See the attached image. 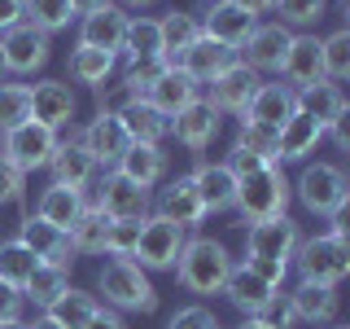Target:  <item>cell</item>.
<instances>
[{
  "label": "cell",
  "instance_id": "obj_1",
  "mask_svg": "<svg viewBox=\"0 0 350 329\" xmlns=\"http://www.w3.org/2000/svg\"><path fill=\"white\" fill-rule=\"evenodd\" d=\"M298 241H302V228L293 224L289 215L250 224V233H245V263L258 272V277H267L280 290L284 277H289V263H293Z\"/></svg>",
  "mask_w": 350,
  "mask_h": 329
},
{
  "label": "cell",
  "instance_id": "obj_2",
  "mask_svg": "<svg viewBox=\"0 0 350 329\" xmlns=\"http://www.w3.org/2000/svg\"><path fill=\"white\" fill-rule=\"evenodd\" d=\"M228 272H232V255H228V246L215 241V237H189L184 250H180V259H175V277H180V285L189 294H202V299L224 294Z\"/></svg>",
  "mask_w": 350,
  "mask_h": 329
},
{
  "label": "cell",
  "instance_id": "obj_3",
  "mask_svg": "<svg viewBox=\"0 0 350 329\" xmlns=\"http://www.w3.org/2000/svg\"><path fill=\"white\" fill-rule=\"evenodd\" d=\"M289 180L276 171V162L271 167H262V171H250V175H241L237 180V202H232V211L245 219V224H262V219H280L284 211H289Z\"/></svg>",
  "mask_w": 350,
  "mask_h": 329
},
{
  "label": "cell",
  "instance_id": "obj_4",
  "mask_svg": "<svg viewBox=\"0 0 350 329\" xmlns=\"http://www.w3.org/2000/svg\"><path fill=\"white\" fill-rule=\"evenodd\" d=\"M96 290L114 312H158V290L149 285V272L131 259H109L96 277Z\"/></svg>",
  "mask_w": 350,
  "mask_h": 329
},
{
  "label": "cell",
  "instance_id": "obj_5",
  "mask_svg": "<svg viewBox=\"0 0 350 329\" xmlns=\"http://www.w3.org/2000/svg\"><path fill=\"white\" fill-rule=\"evenodd\" d=\"M289 268H298V277L311 281V285H342L346 272H350V246L342 237H333V233L302 237Z\"/></svg>",
  "mask_w": 350,
  "mask_h": 329
},
{
  "label": "cell",
  "instance_id": "obj_6",
  "mask_svg": "<svg viewBox=\"0 0 350 329\" xmlns=\"http://www.w3.org/2000/svg\"><path fill=\"white\" fill-rule=\"evenodd\" d=\"M289 189L298 193V202L311 215H342L346 197H350V180H346L342 167H333V162H306L298 184H289Z\"/></svg>",
  "mask_w": 350,
  "mask_h": 329
},
{
  "label": "cell",
  "instance_id": "obj_7",
  "mask_svg": "<svg viewBox=\"0 0 350 329\" xmlns=\"http://www.w3.org/2000/svg\"><path fill=\"white\" fill-rule=\"evenodd\" d=\"M184 241H189V228L171 224V219L162 215H145L140 219V241H136V255H131V263L145 272H171L175 259H180Z\"/></svg>",
  "mask_w": 350,
  "mask_h": 329
},
{
  "label": "cell",
  "instance_id": "obj_8",
  "mask_svg": "<svg viewBox=\"0 0 350 329\" xmlns=\"http://www.w3.org/2000/svg\"><path fill=\"white\" fill-rule=\"evenodd\" d=\"M53 149H57V132L44 127V123H36V119H27V123L0 132V158H5L9 167H18L22 175L49 167Z\"/></svg>",
  "mask_w": 350,
  "mask_h": 329
},
{
  "label": "cell",
  "instance_id": "obj_9",
  "mask_svg": "<svg viewBox=\"0 0 350 329\" xmlns=\"http://www.w3.org/2000/svg\"><path fill=\"white\" fill-rule=\"evenodd\" d=\"M92 202L105 211V219H145V215H153V193L145 184L127 180L123 171H105V180H101V189H96Z\"/></svg>",
  "mask_w": 350,
  "mask_h": 329
},
{
  "label": "cell",
  "instance_id": "obj_10",
  "mask_svg": "<svg viewBox=\"0 0 350 329\" xmlns=\"http://www.w3.org/2000/svg\"><path fill=\"white\" fill-rule=\"evenodd\" d=\"M289 40H293V31L280 27V22H254V31H250L245 44L237 49V62H245L254 75H262V71L280 75V62H284Z\"/></svg>",
  "mask_w": 350,
  "mask_h": 329
},
{
  "label": "cell",
  "instance_id": "obj_11",
  "mask_svg": "<svg viewBox=\"0 0 350 329\" xmlns=\"http://www.w3.org/2000/svg\"><path fill=\"white\" fill-rule=\"evenodd\" d=\"M79 145L96 158V167H105V171H114L118 167V158L127 154V127H123V119L114 114V110H96V119L83 127V136H79Z\"/></svg>",
  "mask_w": 350,
  "mask_h": 329
},
{
  "label": "cell",
  "instance_id": "obj_12",
  "mask_svg": "<svg viewBox=\"0 0 350 329\" xmlns=\"http://www.w3.org/2000/svg\"><path fill=\"white\" fill-rule=\"evenodd\" d=\"M49 36L44 31H36L31 22H22V27L14 31H5L0 36V53H5V71H14V75H36L44 62H49Z\"/></svg>",
  "mask_w": 350,
  "mask_h": 329
},
{
  "label": "cell",
  "instance_id": "obj_13",
  "mask_svg": "<svg viewBox=\"0 0 350 329\" xmlns=\"http://www.w3.org/2000/svg\"><path fill=\"white\" fill-rule=\"evenodd\" d=\"M127 9L123 5H101V9H92V14H83L79 18V44L83 49H101V53H114L118 58V49H123V36H127Z\"/></svg>",
  "mask_w": 350,
  "mask_h": 329
},
{
  "label": "cell",
  "instance_id": "obj_14",
  "mask_svg": "<svg viewBox=\"0 0 350 329\" xmlns=\"http://www.w3.org/2000/svg\"><path fill=\"white\" fill-rule=\"evenodd\" d=\"M258 84L262 80L250 71L245 62H232L224 75H215V80H211V97H206V101H211L219 114H237L241 119V114H245V106H250V97L258 93Z\"/></svg>",
  "mask_w": 350,
  "mask_h": 329
},
{
  "label": "cell",
  "instance_id": "obj_15",
  "mask_svg": "<svg viewBox=\"0 0 350 329\" xmlns=\"http://www.w3.org/2000/svg\"><path fill=\"white\" fill-rule=\"evenodd\" d=\"M153 215L171 219L180 228H197L206 219V206H202V193H197L193 175H175V180L153 197Z\"/></svg>",
  "mask_w": 350,
  "mask_h": 329
},
{
  "label": "cell",
  "instance_id": "obj_16",
  "mask_svg": "<svg viewBox=\"0 0 350 329\" xmlns=\"http://www.w3.org/2000/svg\"><path fill=\"white\" fill-rule=\"evenodd\" d=\"M202 22V36L206 40H215V44H224V49H241L245 44V36L254 31V14H245L241 5H232V0H215L211 9H206V18H197Z\"/></svg>",
  "mask_w": 350,
  "mask_h": 329
},
{
  "label": "cell",
  "instance_id": "obj_17",
  "mask_svg": "<svg viewBox=\"0 0 350 329\" xmlns=\"http://www.w3.org/2000/svg\"><path fill=\"white\" fill-rule=\"evenodd\" d=\"M232 62H237V53H232V49H224V44H215V40H206V36H197L189 49L180 53V58H171L175 71H184L197 88L211 84L215 75H224Z\"/></svg>",
  "mask_w": 350,
  "mask_h": 329
},
{
  "label": "cell",
  "instance_id": "obj_18",
  "mask_svg": "<svg viewBox=\"0 0 350 329\" xmlns=\"http://www.w3.org/2000/svg\"><path fill=\"white\" fill-rule=\"evenodd\" d=\"M280 80H284V88H293V93H302V88H311V84L324 80L320 36H293V40H289L284 62H280Z\"/></svg>",
  "mask_w": 350,
  "mask_h": 329
},
{
  "label": "cell",
  "instance_id": "obj_19",
  "mask_svg": "<svg viewBox=\"0 0 350 329\" xmlns=\"http://www.w3.org/2000/svg\"><path fill=\"white\" fill-rule=\"evenodd\" d=\"M18 241L31 250L40 263H57V268H70L75 263V250H70V237L57 233L53 224H44L40 215H27L18 224Z\"/></svg>",
  "mask_w": 350,
  "mask_h": 329
},
{
  "label": "cell",
  "instance_id": "obj_20",
  "mask_svg": "<svg viewBox=\"0 0 350 329\" xmlns=\"http://www.w3.org/2000/svg\"><path fill=\"white\" fill-rule=\"evenodd\" d=\"M171 132H175V141H180L184 149L202 154V149L219 136V110L206 101V97H197L193 106H184L180 114L171 119Z\"/></svg>",
  "mask_w": 350,
  "mask_h": 329
},
{
  "label": "cell",
  "instance_id": "obj_21",
  "mask_svg": "<svg viewBox=\"0 0 350 329\" xmlns=\"http://www.w3.org/2000/svg\"><path fill=\"white\" fill-rule=\"evenodd\" d=\"M189 175H193L197 193H202L206 215L232 211V202H237V175L228 171V162H206V158H197V167H193Z\"/></svg>",
  "mask_w": 350,
  "mask_h": 329
},
{
  "label": "cell",
  "instance_id": "obj_22",
  "mask_svg": "<svg viewBox=\"0 0 350 329\" xmlns=\"http://www.w3.org/2000/svg\"><path fill=\"white\" fill-rule=\"evenodd\" d=\"M298 110V93L284 84H258V93L250 97L245 114H241V123H258V127H284V119Z\"/></svg>",
  "mask_w": 350,
  "mask_h": 329
},
{
  "label": "cell",
  "instance_id": "obj_23",
  "mask_svg": "<svg viewBox=\"0 0 350 329\" xmlns=\"http://www.w3.org/2000/svg\"><path fill=\"white\" fill-rule=\"evenodd\" d=\"M31 119L44 127H66L75 119V93H70V84H62V80H40V84H31Z\"/></svg>",
  "mask_w": 350,
  "mask_h": 329
},
{
  "label": "cell",
  "instance_id": "obj_24",
  "mask_svg": "<svg viewBox=\"0 0 350 329\" xmlns=\"http://www.w3.org/2000/svg\"><path fill=\"white\" fill-rule=\"evenodd\" d=\"M49 171H53V184L88 189L101 167H96V158L79 145V141H57V149H53V158H49Z\"/></svg>",
  "mask_w": 350,
  "mask_h": 329
},
{
  "label": "cell",
  "instance_id": "obj_25",
  "mask_svg": "<svg viewBox=\"0 0 350 329\" xmlns=\"http://www.w3.org/2000/svg\"><path fill=\"white\" fill-rule=\"evenodd\" d=\"M324 141V127L315 123L311 114H302V110H293L289 119H284L280 136H276V162H302L306 154H315Z\"/></svg>",
  "mask_w": 350,
  "mask_h": 329
},
{
  "label": "cell",
  "instance_id": "obj_26",
  "mask_svg": "<svg viewBox=\"0 0 350 329\" xmlns=\"http://www.w3.org/2000/svg\"><path fill=\"white\" fill-rule=\"evenodd\" d=\"M88 206V189H70V184H49V189L40 193L36 202V215L44 219V224H53L57 233H70L75 219L83 215Z\"/></svg>",
  "mask_w": 350,
  "mask_h": 329
},
{
  "label": "cell",
  "instance_id": "obj_27",
  "mask_svg": "<svg viewBox=\"0 0 350 329\" xmlns=\"http://www.w3.org/2000/svg\"><path fill=\"white\" fill-rule=\"evenodd\" d=\"M118 119H123L131 145H162V141L171 136V119H162L158 110L149 101H140V97H127V101L118 106Z\"/></svg>",
  "mask_w": 350,
  "mask_h": 329
},
{
  "label": "cell",
  "instance_id": "obj_28",
  "mask_svg": "<svg viewBox=\"0 0 350 329\" xmlns=\"http://www.w3.org/2000/svg\"><path fill=\"white\" fill-rule=\"evenodd\" d=\"M140 101H149V106L158 110L162 119H175L184 106H193V101H197V84H193L184 71H175V66H167V71H162L158 80H153V88H149V93L140 97Z\"/></svg>",
  "mask_w": 350,
  "mask_h": 329
},
{
  "label": "cell",
  "instance_id": "obj_29",
  "mask_svg": "<svg viewBox=\"0 0 350 329\" xmlns=\"http://www.w3.org/2000/svg\"><path fill=\"white\" fill-rule=\"evenodd\" d=\"M224 294L232 299V307L237 312H245V316H254L262 303L271 299V294H280L276 285H271L267 277H258L254 268H250L245 259L241 263H232V272H228V285H224Z\"/></svg>",
  "mask_w": 350,
  "mask_h": 329
},
{
  "label": "cell",
  "instance_id": "obj_30",
  "mask_svg": "<svg viewBox=\"0 0 350 329\" xmlns=\"http://www.w3.org/2000/svg\"><path fill=\"white\" fill-rule=\"evenodd\" d=\"M293 316L306 325H333L337 321V285H311L298 281V290L289 294Z\"/></svg>",
  "mask_w": 350,
  "mask_h": 329
},
{
  "label": "cell",
  "instance_id": "obj_31",
  "mask_svg": "<svg viewBox=\"0 0 350 329\" xmlns=\"http://www.w3.org/2000/svg\"><path fill=\"white\" fill-rule=\"evenodd\" d=\"M118 58L127 62H153L162 58L167 62V53H162V27L158 18H127V36H123V49H118Z\"/></svg>",
  "mask_w": 350,
  "mask_h": 329
},
{
  "label": "cell",
  "instance_id": "obj_32",
  "mask_svg": "<svg viewBox=\"0 0 350 329\" xmlns=\"http://www.w3.org/2000/svg\"><path fill=\"white\" fill-rule=\"evenodd\" d=\"M298 110L302 114H311L320 127H328L337 114H346V93H342V84H333V80H320V84H311V88H302L298 93Z\"/></svg>",
  "mask_w": 350,
  "mask_h": 329
},
{
  "label": "cell",
  "instance_id": "obj_33",
  "mask_svg": "<svg viewBox=\"0 0 350 329\" xmlns=\"http://www.w3.org/2000/svg\"><path fill=\"white\" fill-rule=\"evenodd\" d=\"M114 171H123L127 180H136V184H145V189H153V184L167 175V149H162V145H127V154L118 158Z\"/></svg>",
  "mask_w": 350,
  "mask_h": 329
},
{
  "label": "cell",
  "instance_id": "obj_34",
  "mask_svg": "<svg viewBox=\"0 0 350 329\" xmlns=\"http://www.w3.org/2000/svg\"><path fill=\"white\" fill-rule=\"evenodd\" d=\"M105 233H109V219H105L101 206L88 197L83 215L75 219V228L66 237H70V250H75V255H105Z\"/></svg>",
  "mask_w": 350,
  "mask_h": 329
},
{
  "label": "cell",
  "instance_id": "obj_35",
  "mask_svg": "<svg viewBox=\"0 0 350 329\" xmlns=\"http://www.w3.org/2000/svg\"><path fill=\"white\" fill-rule=\"evenodd\" d=\"M62 290H70V268H57V263H40L36 277H31V281H27V290H22V299L36 303L40 312H49V307L62 299Z\"/></svg>",
  "mask_w": 350,
  "mask_h": 329
},
{
  "label": "cell",
  "instance_id": "obj_36",
  "mask_svg": "<svg viewBox=\"0 0 350 329\" xmlns=\"http://www.w3.org/2000/svg\"><path fill=\"white\" fill-rule=\"evenodd\" d=\"M36 268H40V259L31 255V250L22 246L18 237L0 241V281H5V285H14V290H27V281L36 277Z\"/></svg>",
  "mask_w": 350,
  "mask_h": 329
},
{
  "label": "cell",
  "instance_id": "obj_37",
  "mask_svg": "<svg viewBox=\"0 0 350 329\" xmlns=\"http://www.w3.org/2000/svg\"><path fill=\"white\" fill-rule=\"evenodd\" d=\"M96 307H101V303H96V294L75 290V285H70V290H62V299L49 307V316H53L62 329H83V325L96 316Z\"/></svg>",
  "mask_w": 350,
  "mask_h": 329
},
{
  "label": "cell",
  "instance_id": "obj_38",
  "mask_svg": "<svg viewBox=\"0 0 350 329\" xmlns=\"http://www.w3.org/2000/svg\"><path fill=\"white\" fill-rule=\"evenodd\" d=\"M158 27H162V53H167V62L180 58V53L202 36V22L193 14H184V9H171L167 18H158Z\"/></svg>",
  "mask_w": 350,
  "mask_h": 329
},
{
  "label": "cell",
  "instance_id": "obj_39",
  "mask_svg": "<svg viewBox=\"0 0 350 329\" xmlns=\"http://www.w3.org/2000/svg\"><path fill=\"white\" fill-rule=\"evenodd\" d=\"M114 66H118V58L114 53H101V49H75L70 53V75L79 84H88V88H101L109 75H114Z\"/></svg>",
  "mask_w": 350,
  "mask_h": 329
},
{
  "label": "cell",
  "instance_id": "obj_40",
  "mask_svg": "<svg viewBox=\"0 0 350 329\" xmlns=\"http://www.w3.org/2000/svg\"><path fill=\"white\" fill-rule=\"evenodd\" d=\"M22 9H27V22L44 36H53V31H66L75 22V5L70 0H22Z\"/></svg>",
  "mask_w": 350,
  "mask_h": 329
},
{
  "label": "cell",
  "instance_id": "obj_41",
  "mask_svg": "<svg viewBox=\"0 0 350 329\" xmlns=\"http://www.w3.org/2000/svg\"><path fill=\"white\" fill-rule=\"evenodd\" d=\"M320 66H324V80H333V84H342L350 75V27L320 40Z\"/></svg>",
  "mask_w": 350,
  "mask_h": 329
},
{
  "label": "cell",
  "instance_id": "obj_42",
  "mask_svg": "<svg viewBox=\"0 0 350 329\" xmlns=\"http://www.w3.org/2000/svg\"><path fill=\"white\" fill-rule=\"evenodd\" d=\"M271 14H280V27H315L328 14V0H271Z\"/></svg>",
  "mask_w": 350,
  "mask_h": 329
},
{
  "label": "cell",
  "instance_id": "obj_43",
  "mask_svg": "<svg viewBox=\"0 0 350 329\" xmlns=\"http://www.w3.org/2000/svg\"><path fill=\"white\" fill-rule=\"evenodd\" d=\"M31 119V84H0V132Z\"/></svg>",
  "mask_w": 350,
  "mask_h": 329
},
{
  "label": "cell",
  "instance_id": "obj_44",
  "mask_svg": "<svg viewBox=\"0 0 350 329\" xmlns=\"http://www.w3.org/2000/svg\"><path fill=\"white\" fill-rule=\"evenodd\" d=\"M136 241H140V219H109L105 255H114V259H131V255H136Z\"/></svg>",
  "mask_w": 350,
  "mask_h": 329
},
{
  "label": "cell",
  "instance_id": "obj_45",
  "mask_svg": "<svg viewBox=\"0 0 350 329\" xmlns=\"http://www.w3.org/2000/svg\"><path fill=\"white\" fill-rule=\"evenodd\" d=\"M171 62H162V58H153V62H127V75H123V93L127 97H145L149 88H153V80H158L162 71H167Z\"/></svg>",
  "mask_w": 350,
  "mask_h": 329
},
{
  "label": "cell",
  "instance_id": "obj_46",
  "mask_svg": "<svg viewBox=\"0 0 350 329\" xmlns=\"http://www.w3.org/2000/svg\"><path fill=\"white\" fill-rule=\"evenodd\" d=\"M254 321H262L267 329H293V325H298V316H293L289 294H271V299L254 312Z\"/></svg>",
  "mask_w": 350,
  "mask_h": 329
},
{
  "label": "cell",
  "instance_id": "obj_47",
  "mask_svg": "<svg viewBox=\"0 0 350 329\" xmlns=\"http://www.w3.org/2000/svg\"><path fill=\"white\" fill-rule=\"evenodd\" d=\"M276 136H280L276 127L241 123V136H237V145H245V149H254V154H262V158H267V162H276Z\"/></svg>",
  "mask_w": 350,
  "mask_h": 329
},
{
  "label": "cell",
  "instance_id": "obj_48",
  "mask_svg": "<svg viewBox=\"0 0 350 329\" xmlns=\"http://www.w3.org/2000/svg\"><path fill=\"white\" fill-rule=\"evenodd\" d=\"M167 329H219V321H215L211 307L189 303V307H180V312H175L171 321H167Z\"/></svg>",
  "mask_w": 350,
  "mask_h": 329
},
{
  "label": "cell",
  "instance_id": "obj_49",
  "mask_svg": "<svg viewBox=\"0 0 350 329\" xmlns=\"http://www.w3.org/2000/svg\"><path fill=\"white\" fill-rule=\"evenodd\" d=\"M262 167H271L267 158H262V154H254V149H245V145H232V154H228V171L237 175H250V171H262Z\"/></svg>",
  "mask_w": 350,
  "mask_h": 329
},
{
  "label": "cell",
  "instance_id": "obj_50",
  "mask_svg": "<svg viewBox=\"0 0 350 329\" xmlns=\"http://www.w3.org/2000/svg\"><path fill=\"white\" fill-rule=\"evenodd\" d=\"M22 189H27V184H22V171L0 158V206H14L22 197Z\"/></svg>",
  "mask_w": 350,
  "mask_h": 329
},
{
  "label": "cell",
  "instance_id": "obj_51",
  "mask_svg": "<svg viewBox=\"0 0 350 329\" xmlns=\"http://www.w3.org/2000/svg\"><path fill=\"white\" fill-rule=\"evenodd\" d=\"M22 307H27L22 290H14V285L0 281V321H22Z\"/></svg>",
  "mask_w": 350,
  "mask_h": 329
},
{
  "label": "cell",
  "instance_id": "obj_52",
  "mask_svg": "<svg viewBox=\"0 0 350 329\" xmlns=\"http://www.w3.org/2000/svg\"><path fill=\"white\" fill-rule=\"evenodd\" d=\"M27 22V9H22V0H0V36L5 31H14Z\"/></svg>",
  "mask_w": 350,
  "mask_h": 329
},
{
  "label": "cell",
  "instance_id": "obj_53",
  "mask_svg": "<svg viewBox=\"0 0 350 329\" xmlns=\"http://www.w3.org/2000/svg\"><path fill=\"white\" fill-rule=\"evenodd\" d=\"M83 329H127V325H123V316H118V312H105V307H96V316H92Z\"/></svg>",
  "mask_w": 350,
  "mask_h": 329
},
{
  "label": "cell",
  "instance_id": "obj_54",
  "mask_svg": "<svg viewBox=\"0 0 350 329\" xmlns=\"http://www.w3.org/2000/svg\"><path fill=\"white\" fill-rule=\"evenodd\" d=\"M232 5H241V9H245V14H271V0H232Z\"/></svg>",
  "mask_w": 350,
  "mask_h": 329
},
{
  "label": "cell",
  "instance_id": "obj_55",
  "mask_svg": "<svg viewBox=\"0 0 350 329\" xmlns=\"http://www.w3.org/2000/svg\"><path fill=\"white\" fill-rule=\"evenodd\" d=\"M22 329H62V325H57V321H53V316H49V312H40V316H36V321H27V325H22Z\"/></svg>",
  "mask_w": 350,
  "mask_h": 329
},
{
  "label": "cell",
  "instance_id": "obj_56",
  "mask_svg": "<svg viewBox=\"0 0 350 329\" xmlns=\"http://www.w3.org/2000/svg\"><path fill=\"white\" fill-rule=\"evenodd\" d=\"M70 5H75V14H92V9L109 5V0H70Z\"/></svg>",
  "mask_w": 350,
  "mask_h": 329
},
{
  "label": "cell",
  "instance_id": "obj_57",
  "mask_svg": "<svg viewBox=\"0 0 350 329\" xmlns=\"http://www.w3.org/2000/svg\"><path fill=\"white\" fill-rule=\"evenodd\" d=\"M118 5H123V9H149L153 0H118Z\"/></svg>",
  "mask_w": 350,
  "mask_h": 329
},
{
  "label": "cell",
  "instance_id": "obj_58",
  "mask_svg": "<svg viewBox=\"0 0 350 329\" xmlns=\"http://www.w3.org/2000/svg\"><path fill=\"white\" fill-rule=\"evenodd\" d=\"M237 329H267V325H262V321H254V316H245V321H241Z\"/></svg>",
  "mask_w": 350,
  "mask_h": 329
},
{
  "label": "cell",
  "instance_id": "obj_59",
  "mask_svg": "<svg viewBox=\"0 0 350 329\" xmlns=\"http://www.w3.org/2000/svg\"><path fill=\"white\" fill-rule=\"evenodd\" d=\"M0 329H22V321H0Z\"/></svg>",
  "mask_w": 350,
  "mask_h": 329
},
{
  "label": "cell",
  "instance_id": "obj_60",
  "mask_svg": "<svg viewBox=\"0 0 350 329\" xmlns=\"http://www.w3.org/2000/svg\"><path fill=\"white\" fill-rule=\"evenodd\" d=\"M0 75H5V53H0Z\"/></svg>",
  "mask_w": 350,
  "mask_h": 329
},
{
  "label": "cell",
  "instance_id": "obj_61",
  "mask_svg": "<svg viewBox=\"0 0 350 329\" xmlns=\"http://www.w3.org/2000/svg\"><path fill=\"white\" fill-rule=\"evenodd\" d=\"M333 329H346V325H333Z\"/></svg>",
  "mask_w": 350,
  "mask_h": 329
}]
</instances>
